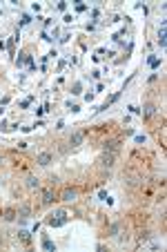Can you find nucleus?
Returning <instances> with one entry per match:
<instances>
[{
  "label": "nucleus",
  "mask_w": 167,
  "mask_h": 252,
  "mask_svg": "<svg viewBox=\"0 0 167 252\" xmlns=\"http://www.w3.org/2000/svg\"><path fill=\"white\" fill-rule=\"evenodd\" d=\"M54 201V194H51V190H45L43 192V203H51Z\"/></svg>",
  "instance_id": "20e7f679"
},
{
  "label": "nucleus",
  "mask_w": 167,
  "mask_h": 252,
  "mask_svg": "<svg viewBox=\"0 0 167 252\" xmlns=\"http://www.w3.org/2000/svg\"><path fill=\"white\" fill-rule=\"evenodd\" d=\"M145 114H147V116H152V114H154V107L147 105V107H145Z\"/></svg>",
  "instance_id": "1a4fd4ad"
},
{
  "label": "nucleus",
  "mask_w": 167,
  "mask_h": 252,
  "mask_svg": "<svg viewBox=\"0 0 167 252\" xmlns=\"http://www.w3.org/2000/svg\"><path fill=\"white\" fill-rule=\"evenodd\" d=\"M49 161H51V156H49L47 152H45V154H40V156H38V165H49Z\"/></svg>",
  "instance_id": "7ed1b4c3"
},
{
  "label": "nucleus",
  "mask_w": 167,
  "mask_h": 252,
  "mask_svg": "<svg viewBox=\"0 0 167 252\" xmlns=\"http://www.w3.org/2000/svg\"><path fill=\"white\" fill-rule=\"evenodd\" d=\"M112 161H114V154H109V156L102 158V163H105V165H112Z\"/></svg>",
  "instance_id": "6e6552de"
},
{
  "label": "nucleus",
  "mask_w": 167,
  "mask_h": 252,
  "mask_svg": "<svg viewBox=\"0 0 167 252\" xmlns=\"http://www.w3.org/2000/svg\"><path fill=\"white\" fill-rule=\"evenodd\" d=\"M43 245H45L47 250H51V248H54V243H51V241H47V239H45V243H43Z\"/></svg>",
  "instance_id": "9d476101"
},
{
  "label": "nucleus",
  "mask_w": 167,
  "mask_h": 252,
  "mask_svg": "<svg viewBox=\"0 0 167 252\" xmlns=\"http://www.w3.org/2000/svg\"><path fill=\"white\" fill-rule=\"evenodd\" d=\"M76 199V190H65L62 192V201H74Z\"/></svg>",
  "instance_id": "f03ea898"
},
{
  "label": "nucleus",
  "mask_w": 167,
  "mask_h": 252,
  "mask_svg": "<svg viewBox=\"0 0 167 252\" xmlns=\"http://www.w3.org/2000/svg\"><path fill=\"white\" fill-rule=\"evenodd\" d=\"M83 143V132H78V134L71 136V145H80Z\"/></svg>",
  "instance_id": "39448f33"
},
{
  "label": "nucleus",
  "mask_w": 167,
  "mask_h": 252,
  "mask_svg": "<svg viewBox=\"0 0 167 252\" xmlns=\"http://www.w3.org/2000/svg\"><path fill=\"white\" fill-rule=\"evenodd\" d=\"M65 221H67V212H56V214L49 219V225H54V228H56V225H62Z\"/></svg>",
  "instance_id": "f257e3e1"
},
{
  "label": "nucleus",
  "mask_w": 167,
  "mask_h": 252,
  "mask_svg": "<svg viewBox=\"0 0 167 252\" xmlns=\"http://www.w3.org/2000/svg\"><path fill=\"white\" fill-rule=\"evenodd\" d=\"M158 43H160V47L165 45V29H160V33H158Z\"/></svg>",
  "instance_id": "0eeeda50"
},
{
  "label": "nucleus",
  "mask_w": 167,
  "mask_h": 252,
  "mask_svg": "<svg viewBox=\"0 0 167 252\" xmlns=\"http://www.w3.org/2000/svg\"><path fill=\"white\" fill-rule=\"evenodd\" d=\"M27 185L29 187H38V181L33 179V176H29V179H27Z\"/></svg>",
  "instance_id": "423d86ee"
}]
</instances>
